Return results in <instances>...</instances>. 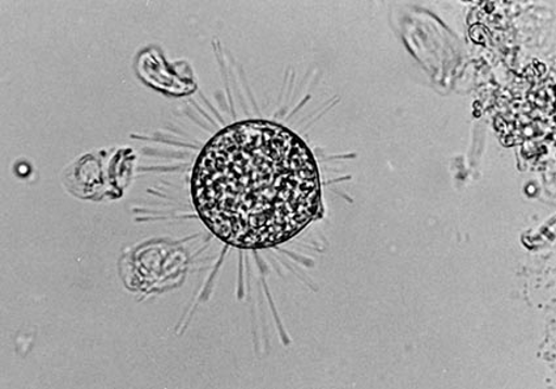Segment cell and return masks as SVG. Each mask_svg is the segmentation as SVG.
<instances>
[{
    "label": "cell",
    "instance_id": "1",
    "mask_svg": "<svg viewBox=\"0 0 556 389\" xmlns=\"http://www.w3.org/2000/svg\"><path fill=\"white\" fill-rule=\"evenodd\" d=\"M191 193L210 231L242 250L283 244L321 209V180L308 146L262 120L228 126L210 140Z\"/></svg>",
    "mask_w": 556,
    "mask_h": 389
}]
</instances>
